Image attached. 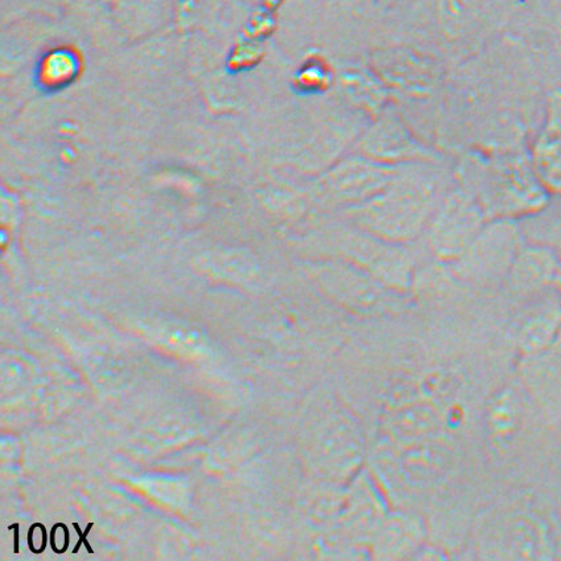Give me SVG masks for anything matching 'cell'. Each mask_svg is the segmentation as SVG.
I'll return each instance as SVG.
<instances>
[{"label":"cell","mask_w":561,"mask_h":561,"mask_svg":"<svg viewBox=\"0 0 561 561\" xmlns=\"http://www.w3.org/2000/svg\"><path fill=\"white\" fill-rule=\"evenodd\" d=\"M558 267V257L551 249L524 244L515 257L512 271L520 288L534 291L550 285L557 276Z\"/></svg>","instance_id":"cell-3"},{"label":"cell","mask_w":561,"mask_h":561,"mask_svg":"<svg viewBox=\"0 0 561 561\" xmlns=\"http://www.w3.org/2000/svg\"><path fill=\"white\" fill-rule=\"evenodd\" d=\"M531 163L545 188L561 193V138L540 131L533 147Z\"/></svg>","instance_id":"cell-4"},{"label":"cell","mask_w":561,"mask_h":561,"mask_svg":"<svg viewBox=\"0 0 561 561\" xmlns=\"http://www.w3.org/2000/svg\"><path fill=\"white\" fill-rule=\"evenodd\" d=\"M540 131L561 138V87H552L545 95V124Z\"/></svg>","instance_id":"cell-7"},{"label":"cell","mask_w":561,"mask_h":561,"mask_svg":"<svg viewBox=\"0 0 561 561\" xmlns=\"http://www.w3.org/2000/svg\"><path fill=\"white\" fill-rule=\"evenodd\" d=\"M515 422H517V409H515L513 398H503L493 414L494 427L501 434H508V432H512Z\"/></svg>","instance_id":"cell-8"},{"label":"cell","mask_w":561,"mask_h":561,"mask_svg":"<svg viewBox=\"0 0 561 561\" xmlns=\"http://www.w3.org/2000/svg\"><path fill=\"white\" fill-rule=\"evenodd\" d=\"M561 324V306L545 309L527 322L524 331V350L527 353H539L552 343Z\"/></svg>","instance_id":"cell-6"},{"label":"cell","mask_w":561,"mask_h":561,"mask_svg":"<svg viewBox=\"0 0 561 561\" xmlns=\"http://www.w3.org/2000/svg\"><path fill=\"white\" fill-rule=\"evenodd\" d=\"M539 67L561 76V0H520L512 31Z\"/></svg>","instance_id":"cell-1"},{"label":"cell","mask_w":561,"mask_h":561,"mask_svg":"<svg viewBox=\"0 0 561 561\" xmlns=\"http://www.w3.org/2000/svg\"><path fill=\"white\" fill-rule=\"evenodd\" d=\"M480 215L474 206L457 199L445 210L436 230L443 253L454 254L473 240L480 228Z\"/></svg>","instance_id":"cell-2"},{"label":"cell","mask_w":561,"mask_h":561,"mask_svg":"<svg viewBox=\"0 0 561 561\" xmlns=\"http://www.w3.org/2000/svg\"><path fill=\"white\" fill-rule=\"evenodd\" d=\"M80 60L73 50L57 48L44 57L38 68V82L43 88L57 90L68 87L79 73Z\"/></svg>","instance_id":"cell-5"},{"label":"cell","mask_w":561,"mask_h":561,"mask_svg":"<svg viewBox=\"0 0 561 561\" xmlns=\"http://www.w3.org/2000/svg\"><path fill=\"white\" fill-rule=\"evenodd\" d=\"M73 526H75V528H76V531H77V533H79V535H80V541H79V543H77V545H76L73 553L79 552L81 545H85V546H87V548H88V551H89L90 553H93L92 547H90V546H89L88 540H87V537H88V534L90 533V528H92L94 525H93V524H90V525L88 526V530H87L85 533H83V534L80 531V527H79V525H76V524H75Z\"/></svg>","instance_id":"cell-9"}]
</instances>
